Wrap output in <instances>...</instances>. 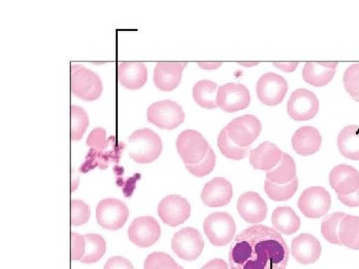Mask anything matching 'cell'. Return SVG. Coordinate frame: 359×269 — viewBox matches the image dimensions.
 Wrapping results in <instances>:
<instances>
[{
  "mask_svg": "<svg viewBox=\"0 0 359 269\" xmlns=\"http://www.w3.org/2000/svg\"><path fill=\"white\" fill-rule=\"evenodd\" d=\"M297 186H299L297 178L285 185H276V184L269 181V179H266L264 192L268 195L269 199L275 200V202H285L294 197V193H297Z\"/></svg>",
  "mask_w": 359,
  "mask_h": 269,
  "instance_id": "obj_32",
  "label": "cell"
},
{
  "mask_svg": "<svg viewBox=\"0 0 359 269\" xmlns=\"http://www.w3.org/2000/svg\"><path fill=\"white\" fill-rule=\"evenodd\" d=\"M71 140L77 142L83 138L89 126V118L83 108L71 106Z\"/></svg>",
  "mask_w": 359,
  "mask_h": 269,
  "instance_id": "obj_33",
  "label": "cell"
},
{
  "mask_svg": "<svg viewBox=\"0 0 359 269\" xmlns=\"http://www.w3.org/2000/svg\"><path fill=\"white\" fill-rule=\"evenodd\" d=\"M354 100L356 101V102H358L359 103V97H358V98H353Z\"/></svg>",
  "mask_w": 359,
  "mask_h": 269,
  "instance_id": "obj_47",
  "label": "cell"
},
{
  "mask_svg": "<svg viewBox=\"0 0 359 269\" xmlns=\"http://www.w3.org/2000/svg\"><path fill=\"white\" fill-rule=\"evenodd\" d=\"M205 242L200 231L194 228H184L175 233L172 249L176 256L186 261H193L202 254Z\"/></svg>",
  "mask_w": 359,
  "mask_h": 269,
  "instance_id": "obj_8",
  "label": "cell"
},
{
  "mask_svg": "<svg viewBox=\"0 0 359 269\" xmlns=\"http://www.w3.org/2000/svg\"><path fill=\"white\" fill-rule=\"evenodd\" d=\"M287 114L295 121H309L320 110V101L313 92L297 89L292 92L287 105Z\"/></svg>",
  "mask_w": 359,
  "mask_h": 269,
  "instance_id": "obj_11",
  "label": "cell"
},
{
  "mask_svg": "<svg viewBox=\"0 0 359 269\" xmlns=\"http://www.w3.org/2000/svg\"><path fill=\"white\" fill-rule=\"evenodd\" d=\"M283 153L275 144L266 141L259 147L250 151V163L255 170L271 171L280 162Z\"/></svg>",
  "mask_w": 359,
  "mask_h": 269,
  "instance_id": "obj_21",
  "label": "cell"
},
{
  "mask_svg": "<svg viewBox=\"0 0 359 269\" xmlns=\"http://www.w3.org/2000/svg\"><path fill=\"white\" fill-rule=\"evenodd\" d=\"M103 269H134V266L124 257L113 256L108 259Z\"/></svg>",
  "mask_w": 359,
  "mask_h": 269,
  "instance_id": "obj_41",
  "label": "cell"
},
{
  "mask_svg": "<svg viewBox=\"0 0 359 269\" xmlns=\"http://www.w3.org/2000/svg\"><path fill=\"white\" fill-rule=\"evenodd\" d=\"M111 139H106V131L103 128L94 129L87 138L86 145L97 150H107Z\"/></svg>",
  "mask_w": 359,
  "mask_h": 269,
  "instance_id": "obj_39",
  "label": "cell"
},
{
  "mask_svg": "<svg viewBox=\"0 0 359 269\" xmlns=\"http://www.w3.org/2000/svg\"><path fill=\"white\" fill-rule=\"evenodd\" d=\"M337 65V62L306 63L302 70V78L311 86H325L334 77Z\"/></svg>",
  "mask_w": 359,
  "mask_h": 269,
  "instance_id": "obj_24",
  "label": "cell"
},
{
  "mask_svg": "<svg viewBox=\"0 0 359 269\" xmlns=\"http://www.w3.org/2000/svg\"><path fill=\"white\" fill-rule=\"evenodd\" d=\"M237 209L242 219L252 224L262 223L268 214L266 202L259 193L255 192L243 193L238 198Z\"/></svg>",
  "mask_w": 359,
  "mask_h": 269,
  "instance_id": "obj_16",
  "label": "cell"
},
{
  "mask_svg": "<svg viewBox=\"0 0 359 269\" xmlns=\"http://www.w3.org/2000/svg\"><path fill=\"white\" fill-rule=\"evenodd\" d=\"M339 200L344 205L349 207H359V188L355 192L348 195H339Z\"/></svg>",
  "mask_w": 359,
  "mask_h": 269,
  "instance_id": "obj_42",
  "label": "cell"
},
{
  "mask_svg": "<svg viewBox=\"0 0 359 269\" xmlns=\"http://www.w3.org/2000/svg\"><path fill=\"white\" fill-rule=\"evenodd\" d=\"M180 265L173 257L164 252H154L146 258L144 269H179Z\"/></svg>",
  "mask_w": 359,
  "mask_h": 269,
  "instance_id": "obj_35",
  "label": "cell"
},
{
  "mask_svg": "<svg viewBox=\"0 0 359 269\" xmlns=\"http://www.w3.org/2000/svg\"><path fill=\"white\" fill-rule=\"evenodd\" d=\"M197 64L205 70H216L222 65V62H198Z\"/></svg>",
  "mask_w": 359,
  "mask_h": 269,
  "instance_id": "obj_45",
  "label": "cell"
},
{
  "mask_svg": "<svg viewBox=\"0 0 359 269\" xmlns=\"http://www.w3.org/2000/svg\"><path fill=\"white\" fill-rule=\"evenodd\" d=\"M217 102L222 110L235 113L249 107L250 94L249 89L243 84L228 83L219 86Z\"/></svg>",
  "mask_w": 359,
  "mask_h": 269,
  "instance_id": "obj_13",
  "label": "cell"
},
{
  "mask_svg": "<svg viewBox=\"0 0 359 269\" xmlns=\"http://www.w3.org/2000/svg\"><path fill=\"white\" fill-rule=\"evenodd\" d=\"M86 249V240L84 235L79 233H71V259L72 261H81L84 257Z\"/></svg>",
  "mask_w": 359,
  "mask_h": 269,
  "instance_id": "obj_40",
  "label": "cell"
},
{
  "mask_svg": "<svg viewBox=\"0 0 359 269\" xmlns=\"http://www.w3.org/2000/svg\"><path fill=\"white\" fill-rule=\"evenodd\" d=\"M292 254L297 263L304 265L314 263L321 256L320 240L309 233H302L292 240Z\"/></svg>",
  "mask_w": 359,
  "mask_h": 269,
  "instance_id": "obj_19",
  "label": "cell"
},
{
  "mask_svg": "<svg viewBox=\"0 0 359 269\" xmlns=\"http://www.w3.org/2000/svg\"><path fill=\"white\" fill-rule=\"evenodd\" d=\"M330 184L337 195H348L359 188V173L355 167L339 165L330 174Z\"/></svg>",
  "mask_w": 359,
  "mask_h": 269,
  "instance_id": "obj_18",
  "label": "cell"
},
{
  "mask_svg": "<svg viewBox=\"0 0 359 269\" xmlns=\"http://www.w3.org/2000/svg\"><path fill=\"white\" fill-rule=\"evenodd\" d=\"M238 64L244 66V67H252V66L259 65V62H238Z\"/></svg>",
  "mask_w": 359,
  "mask_h": 269,
  "instance_id": "obj_46",
  "label": "cell"
},
{
  "mask_svg": "<svg viewBox=\"0 0 359 269\" xmlns=\"http://www.w3.org/2000/svg\"><path fill=\"white\" fill-rule=\"evenodd\" d=\"M344 88L353 98L359 97V63L347 68L344 76Z\"/></svg>",
  "mask_w": 359,
  "mask_h": 269,
  "instance_id": "obj_38",
  "label": "cell"
},
{
  "mask_svg": "<svg viewBox=\"0 0 359 269\" xmlns=\"http://www.w3.org/2000/svg\"><path fill=\"white\" fill-rule=\"evenodd\" d=\"M299 62H273V66L285 73L294 72Z\"/></svg>",
  "mask_w": 359,
  "mask_h": 269,
  "instance_id": "obj_44",
  "label": "cell"
},
{
  "mask_svg": "<svg viewBox=\"0 0 359 269\" xmlns=\"http://www.w3.org/2000/svg\"><path fill=\"white\" fill-rule=\"evenodd\" d=\"M271 223L278 233L292 235L301 228V219L290 207H276L271 216Z\"/></svg>",
  "mask_w": 359,
  "mask_h": 269,
  "instance_id": "obj_25",
  "label": "cell"
},
{
  "mask_svg": "<svg viewBox=\"0 0 359 269\" xmlns=\"http://www.w3.org/2000/svg\"><path fill=\"white\" fill-rule=\"evenodd\" d=\"M233 198V186L228 179L215 178L205 184L201 199L210 207H221L230 204Z\"/></svg>",
  "mask_w": 359,
  "mask_h": 269,
  "instance_id": "obj_17",
  "label": "cell"
},
{
  "mask_svg": "<svg viewBox=\"0 0 359 269\" xmlns=\"http://www.w3.org/2000/svg\"><path fill=\"white\" fill-rule=\"evenodd\" d=\"M337 147L346 159L359 160V127L351 125L342 129L337 138Z\"/></svg>",
  "mask_w": 359,
  "mask_h": 269,
  "instance_id": "obj_26",
  "label": "cell"
},
{
  "mask_svg": "<svg viewBox=\"0 0 359 269\" xmlns=\"http://www.w3.org/2000/svg\"><path fill=\"white\" fill-rule=\"evenodd\" d=\"M86 240V249L82 263H95L100 261L106 252V242L104 237L97 233H88L84 235Z\"/></svg>",
  "mask_w": 359,
  "mask_h": 269,
  "instance_id": "obj_30",
  "label": "cell"
},
{
  "mask_svg": "<svg viewBox=\"0 0 359 269\" xmlns=\"http://www.w3.org/2000/svg\"><path fill=\"white\" fill-rule=\"evenodd\" d=\"M215 166H216V155H215L214 151L211 148L204 159L198 163V164L186 165V169L193 176L203 178V177L211 174L212 170L215 169Z\"/></svg>",
  "mask_w": 359,
  "mask_h": 269,
  "instance_id": "obj_36",
  "label": "cell"
},
{
  "mask_svg": "<svg viewBox=\"0 0 359 269\" xmlns=\"http://www.w3.org/2000/svg\"><path fill=\"white\" fill-rule=\"evenodd\" d=\"M218 84L209 80H202L196 83L193 88V98L200 107L205 109L218 108L217 97H218Z\"/></svg>",
  "mask_w": 359,
  "mask_h": 269,
  "instance_id": "obj_27",
  "label": "cell"
},
{
  "mask_svg": "<svg viewBox=\"0 0 359 269\" xmlns=\"http://www.w3.org/2000/svg\"><path fill=\"white\" fill-rule=\"evenodd\" d=\"M179 269H184L183 266L180 265Z\"/></svg>",
  "mask_w": 359,
  "mask_h": 269,
  "instance_id": "obj_48",
  "label": "cell"
},
{
  "mask_svg": "<svg viewBox=\"0 0 359 269\" xmlns=\"http://www.w3.org/2000/svg\"><path fill=\"white\" fill-rule=\"evenodd\" d=\"M229 137L242 148L250 147L262 133V123L254 115L236 118L226 127Z\"/></svg>",
  "mask_w": 359,
  "mask_h": 269,
  "instance_id": "obj_10",
  "label": "cell"
},
{
  "mask_svg": "<svg viewBox=\"0 0 359 269\" xmlns=\"http://www.w3.org/2000/svg\"><path fill=\"white\" fill-rule=\"evenodd\" d=\"M148 122L158 128L174 130L185 121L183 108L171 100L152 104L147 110Z\"/></svg>",
  "mask_w": 359,
  "mask_h": 269,
  "instance_id": "obj_6",
  "label": "cell"
},
{
  "mask_svg": "<svg viewBox=\"0 0 359 269\" xmlns=\"http://www.w3.org/2000/svg\"><path fill=\"white\" fill-rule=\"evenodd\" d=\"M202 269H230L229 268L228 263L223 259L216 258L209 261L203 266Z\"/></svg>",
  "mask_w": 359,
  "mask_h": 269,
  "instance_id": "obj_43",
  "label": "cell"
},
{
  "mask_svg": "<svg viewBox=\"0 0 359 269\" xmlns=\"http://www.w3.org/2000/svg\"><path fill=\"white\" fill-rule=\"evenodd\" d=\"M257 98L266 106H276L283 102L289 90L285 78L269 72L259 78L257 83Z\"/></svg>",
  "mask_w": 359,
  "mask_h": 269,
  "instance_id": "obj_12",
  "label": "cell"
},
{
  "mask_svg": "<svg viewBox=\"0 0 359 269\" xmlns=\"http://www.w3.org/2000/svg\"><path fill=\"white\" fill-rule=\"evenodd\" d=\"M292 148L301 156H311L318 152L321 146V134L311 126L302 127L295 131L292 138Z\"/></svg>",
  "mask_w": 359,
  "mask_h": 269,
  "instance_id": "obj_22",
  "label": "cell"
},
{
  "mask_svg": "<svg viewBox=\"0 0 359 269\" xmlns=\"http://www.w3.org/2000/svg\"><path fill=\"white\" fill-rule=\"evenodd\" d=\"M162 140L151 129L137 130L128 139L130 158L138 164H150L162 153Z\"/></svg>",
  "mask_w": 359,
  "mask_h": 269,
  "instance_id": "obj_2",
  "label": "cell"
},
{
  "mask_svg": "<svg viewBox=\"0 0 359 269\" xmlns=\"http://www.w3.org/2000/svg\"><path fill=\"white\" fill-rule=\"evenodd\" d=\"M128 218V207L121 200L105 199L97 205V223L105 230H119Z\"/></svg>",
  "mask_w": 359,
  "mask_h": 269,
  "instance_id": "obj_9",
  "label": "cell"
},
{
  "mask_svg": "<svg viewBox=\"0 0 359 269\" xmlns=\"http://www.w3.org/2000/svg\"><path fill=\"white\" fill-rule=\"evenodd\" d=\"M289 259V247L282 235L262 224L238 233L229 254L231 269H285Z\"/></svg>",
  "mask_w": 359,
  "mask_h": 269,
  "instance_id": "obj_1",
  "label": "cell"
},
{
  "mask_svg": "<svg viewBox=\"0 0 359 269\" xmlns=\"http://www.w3.org/2000/svg\"><path fill=\"white\" fill-rule=\"evenodd\" d=\"M91 209L83 200H71V224L73 226H83L89 221Z\"/></svg>",
  "mask_w": 359,
  "mask_h": 269,
  "instance_id": "obj_37",
  "label": "cell"
},
{
  "mask_svg": "<svg viewBox=\"0 0 359 269\" xmlns=\"http://www.w3.org/2000/svg\"><path fill=\"white\" fill-rule=\"evenodd\" d=\"M339 240L349 249H359V216L346 214L339 226Z\"/></svg>",
  "mask_w": 359,
  "mask_h": 269,
  "instance_id": "obj_29",
  "label": "cell"
},
{
  "mask_svg": "<svg viewBox=\"0 0 359 269\" xmlns=\"http://www.w3.org/2000/svg\"><path fill=\"white\" fill-rule=\"evenodd\" d=\"M187 62H158L154 70V83L161 91H173L179 86Z\"/></svg>",
  "mask_w": 359,
  "mask_h": 269,
  "instance_id": "obj_20",
  "label": "cell"
},
{
  "mask_svg": "<svg viewBox=\"0 0 359 269\" xmlns=\"http://www.w3.org/2000/svg\"><path fill=\"white\" fill-rule=\"evenodd\" d=\"M302 214L309 219H320L327 216L332 207L330 193L323 186L306 188L297 202Z\"/></svg>",
  "mask_w": 359,
  "mask_h": 269,
  "instance_id": "obj_7",
  "label": "cell"
},
{
  "mask_svg": "<svg viewBox=\"0 0 359 269\" xmlns=\"http://www.w3.org/2000/svg\"><path fill=\"white\" fill-rule=\"evenodd\" d=\"M346 216L344 212H334L328 214L321 223V233L330 244L342 245L339 240V226L342 219Z\"/></svg>",
  "mask_w": 359,
  "mask_h": 269,
  "instance_id": "obj_34",
  "label": "cell"
},
{
  "mask_svg": "<svg viewBox=\"0 0 359 269\" xmlns=\"http://www.w3.org/2000/svg\"><path fill=\"white\" fill-rule=\"evenodd\" d=\"M236 223L230 214L219 212L210 214L204 221V231L210 242L216 247L230 244L235 237Z\"/></svg>",
  "mask_w": 359,
  "mask_h": 269,
  "instance_id": "obj_5",
  "label": "cell"
},
{
  "mask_svg": "<svg viewBox=\"0 0 359 269\" xmlns=\"http://www.w3.org/2000/svg\"><path fill=\"white\" fill-rule=\"evenodd\" d=\"M297 178V166L294 159L283 153L282 160L271 171L266 172V179L276 185H285Z\"/></svg>",
  "mask_w": 359,
  "mask_h": 269,
  "instance_id": "obj_28",
  "label": "cell"
},
{
  "mask_svg": "<svg viewBox=\"0 0 359 269\" xmlns=\"http://www.w3.org/2000/svg\"><path fill=\"white\" fill-rule=\"evenodd\" d=\"M177 150L185 165L198 164L209 153V143L200 132L186 130L177 139Z\"/></svg>",
  "mask_w": 359,
  "mask_h": 269,
  "instance_id": "obj_4",
  "label": "cell"
},
{
  "mask_svg": "<svg viewBox=\"0 0 359 269\" xmlns=\"http://www.w3.org/2000/svg\"><path fill=\"white\" fill-rule=\"evenodd\" d=\"M158 214L165 224L178 226L190 218L191 205L188 200L181 195H167L158 205Z\"/></svg>",
  "mask_w": 359,
  "mask_h": 269,
  "instance_id": "obj_14",
  "label": "cell"
},
{
  "mask_svg": "<svg viewBox=\"0 0 359 269\" xmlns=\"http://www.w3.org/2000/svg\"><path fill=\"white\" fill-rule=\"evenodd\" d=\"M218 147L222 154L228 159L240 160L250 155V147L242 148L233 143L229 137L226 127L222 130L218 137Z\"/></svg>",
  "mask_w": 359,
  "mask_h": 269,
  "instance_id": "obj_31",
  "label": "cell"
},
{
  "mask_svg": "<svg viewBox=\"0 0 359 269\" xmlns=\"http://www.w3.org/2000/svg\"><path fill=\"white\" fill-rule=\"evenodd\" d=\"M129 240L137 247H152L161 237L160 224L152 216H141L132 221L128 230Z\"/></svg>",
  "mask_w": 359,
  "mask_h": 269,
  "instance_id": "obj_15",
  "label": "cell"
},
{
  "mask_svg": "<svg viewBox=\"0 0 359 269\" xmlns=\"http://www.w3.org/2000/svg\"><path fill=\"white\" fill-rule=\"evenodd\" d=\"M118 79L127 89H140L148 79V70L142 62H122L118 65Z\"/></svg>",
  "mask_w": 359,
  "mask_h": 269,
  "instance_id": "obj_23",
  "label": "cell"
},
{
  "mask_svg": "<svg viewBox=\"0 0 359 269\" xmlns=\"http://www.w3.org/2000/svg\"><path fill=\"white\" fill-rule=\"evenodd\" d=\"M70 87L73 95L84 101L97 100L103 91L98 74L82 65L71 67Z\"/></svg>",
  "mask_w": 359,
  "mask_h": 269,
  "instance_id": "obj_3",
  "label": "cell"
}]
</instances>
